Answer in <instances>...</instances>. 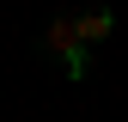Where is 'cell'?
<instances>
[{
    "label": "cell",
    "mask_w": 128,
    "mask_h": 122,
    "mask_svg": "<svg viewBox=\"0 0 128 122\" xmlns=\"http://www.w3.org/2000/svg\"><path fill=\"white\" fill-rule=\"evenodd\" d=\"M49 49L61 55V67H67V80H86V43H79V30H73V18H55L49 24Z\"/></svg>",
    "instance_id": "1"
},
{
    "label": "cell",
    "mask_w": 128,
    "mask_h": 122,
    "mask_svg": "<svg viewBox=\"0 0 128 122\" xmlns=\"http://www.w3.org/2000/svg\"><path fill=\"white\" fill-rule=\"evenodd\" d=\"M73 30H79V43H104L110 30H116V18L98 6V12H79V18H73Z\"/></svg>",
    "instance_id": "2"
}]
</instances>
